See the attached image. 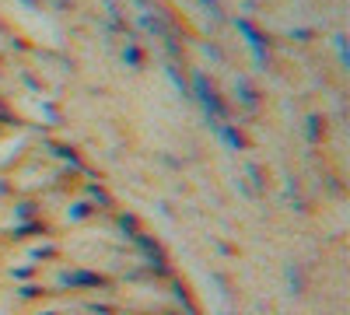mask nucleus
<instances>
[{
	"label": "nucleus",
	"mask_w": 350,
	"mask_h": 315,
	"mask_svg": "<svg viewBox=\"0 0 350 315\" xmlns=\"http://www.w3.org/2000/svg\"><path fill=\"white\" fill-rule=\"evenodd\" d=\"M193 92H196V98L203 102V109H207V116H211V123L217 126V123H228V105L221 102V95H217V88L203 77V74H196L193 77Z\"/></svg>",
	"instance_id": "f257e3e1"
},
{
	"label": "nucleus",
	"mask_w": 350,
	"mask_h": 315,
	"mask_svg": "<svg viewBox=\"0 0 350 315\" xmlns=\"http://www.w3.org/2000/svg\"><path fill=\"white\" fill-rule=\"evenodd\" d=\"M235 25H239V32L245 36V42L252 46V53H256V64H259V67H267V64H270V56H267V49H262V36L252 28V21H249V18H235Z\"/></svg>",
	"instance_id": "f03ea898"
},
{
	"label": "nucleus",
	"mask_w": 350,
	"mask_h": 315,
	"mask_svg": "<svg viewBox=\"0 0 350 315\" xmlns=\"http://www.w3.org/2000/svg\"><path fill=\"white\" fill-rule=\"evenodd\" d=\"M235 92H239V102L245 109H259V98H256V88L245 81V77H235Z\"/></svg>",
	"instance_id": "7ed1b4c3"
},
{
	"label": "nucleus",
	"mask_w": 350,
	"mask_h": 315,
	"mask_svg": "<svg viewBox=\"0 0 350 315\" xmlns=\"http://www.w3.org/2000/svg\"><path fill=\"white\" fill-rule=\"evenodd\" d=\"M64 284H84V288H102V277L98 273H88V270H74V273H64Z\"/></svg>",
	"instance_id": "20e7f679"
},
{
	"label": "nucleus",
	"mask_w": 350,
	"mask_h": 315,
	"mask_svg": "<svg viewBox=\"0 0 350 315\" xmlns=\"http://www.w3.org/2000/svg\"><path fill=\"white\" fill-rule=\"evenodd\" d=\"M217 133H221V140L228 148H235V151H242L245 148V140H242V133L235 130V126H228V123H217Z\"/></svg>",
	"instance_id": "39448f33"
},
{
	"label": "nucleus",
	"mask_w": 350,
	"mask_h": 315,
	"mask_svg": "<svg viewBox=\"0 0 350 315\" xmlns=\"http://www.w3.org/2000/svg\"><path fill=\"white\" fill-rule=\"evenodd\" d=\"M123 60H126L133 70H140V67H144V53L137 49V42H126V49H123Z\"/></svg>",
	"instance_id": "423d86ee"
},
{
	"label": "nucleus",
	"mask_w": 350,
	"mask_h": 315,
	"mask_svg": "<svg viewBox=\"0 0 350 315\" xmlns=\"http://www.w3.org/2000/svg\"><path fill=\"white\" fill-rule=\"evenodd\" d=\"M165 70H168V77H172V81H175V88H179V92H183V95H189V84H186V77H183V74H179V70H175V67H165Z\"/></svg>",
	"instance_id": "0eeeda50"
},
{
	"label": "nucleus",
	"mask_w": 350,
	"mask_h": 315,
	"mask_svg": "<svg viewBox=\"0 0 350 315\" xmlns=\"http://www.w3.org/2000/svg\"><path fill=\"white\" fill-rule=\"evenodd\" d=\"M200 4H203V11H207L214 21H221L224 14H221V4H217V0H200Z\"/></svg>",
	"instance_id": "6e6552de"
},
{
	"label": "nucleus",
	"mask_w": 350,
	"mask_h": 315,
	"mask_svg": "<svg viewBox=\"0 0 350 315\" xmlns=\"http://www.w3.org/2000/svg\"><path fill=\"white\" fill-rule=\"evenodd\" d=\"M42 288H36V284H28V288H21V298H39Z\"/></svg>",
	"instance_id": "1a4fd4ad"
},
{
	"label": "nucleus",
	"mask_w": 350,
	"mask_h": 315,
	"mask_svg": "<svg viewBox=\"0 0 350 315\" xmlns=\"http://www.w3.org/2000/svg\"><path fill=\"white\" fill-rule=\"evenodd\" d=\"M319 133H323V130H319V120L312 116V120H308V137H312V140H319Z\"/></svg>",
	"instance_id": "9d476101"
},
{
	"label": "nucleus",
	"mask_w": 350,
	"mask_h": 315,
	"mask_svg": "<svg viewBox=\"0 0 350 315\" xmlns=\"http://www.w3.org/2000/svg\"><path fill=\"white\" fill-rule=\"evenodd\" d=\"M88 214H92V207H88V204H77V210H74V217L81 221V217H88Z\"/></svg>",
	"instance_id": "9b49d317"
},
{
	"label": "nucleus",
	"mask_w": 350,
	"mask_h": 315,
	"mask_svg": "<svg viewBox=\"0 0 350 315\" xmlns=\"http://www.w3.org/2000/svg\"><path fill=\"white\" fill-rule=\"evenodd\" d=\"M291 36H295V39H301V42H308V39H312V32H308V28H298V32H291Z\"/></svg>",
	"instance_id": "f8f14e48"
},
{
	"label": "nucleus",
	"mask_w": 350,
	"mask_h": 315,
	"mask_svg": "<svg viewBox=\"0 0 350 315\" xmlns=\"http://www.w3.org/2000/svg\"><path fill=\"white\" fill-rule=\"evenodd\" d=\"M36 210H32V204H21V210H18V217H32Z\"/></svg>",
	"instance_id": "ddd939ff"
}]
</instances>
